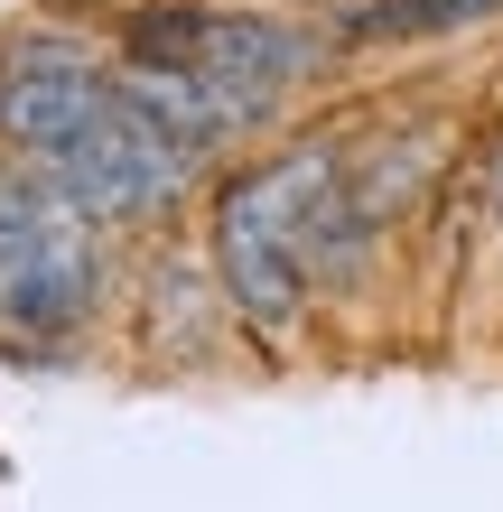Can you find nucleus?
Returning a JSON list of instances; mask_svg holds the SVG:
<instances>
[{
	"instance_id": "3",
	"label": "nucleus",
	"mask_w": 503,
	"mask_h": 512,
	"mask_svg": "<svg viewBox=\"0 0 503 512\" xmlns=\"http://www.w3.org/2000/svg\"><path fill=\"white\" fill-rule=\"evenodd\" d=\"M103 298V224L38 168H0V336H75Z\"/></svg>"
},
{
	"instance_id": "4",
	"label": "nucleus",
	"mask_w": 503,
	"mask_h": 512,
	"mask_svg": "<svg viewBox=\"0 0 503 512\" xmlns=\"http://www.w3.org/2000/svg\"><path fill=\"white\" fill-rule=\"evenodd\" d=\"M503 0H373V10L345 19L354 47H410V38H438V28H466V19H494Z\"/></svg>"
},
{
	"instance_id": "1",
	"label": "nucleus",
	"mask_w": 503,
	"mask_h": 512,
	"mask_svg": "<svg viewBox=\"0 0 503 512\" xmlns=\"http://www.w3.org/2000/svg\"><path fill=\"white\" fill-rule=\"evenodd\" d=\"M0 140L94 224H159L196 177V159L122 94V75H94L75 56H28L0 75Z\"/></svg>"
},
{
	"instance_id": "2",
	"label": "nucleus",
	"mask_w": 503,
	"mask_h": 512,
	"mask_svg": "<svg viewBox=\"0 0 503 512\" xmlns=\"http://www.w3.org/2000/svg\"><path fill=\"white\" fill-rule=\"evenodd\" d=\"M354 187L327 140L280 149L271 168H243L215 196V289L233 317H252L261 336H289L308 317V289L345 243H354Z\"/></svg>"
},
{
	"instance_id": "5",
	"label": "nucleus",
	"mask_w": 503,
	"mask_h": 512,
	"mask_svg": "<svg viewBox=\"0 0 503 512\" xmlns=\"http://www.w3.org/2000/svg\"><path fill=\"white\" fill-rule=\"evenodd\" d=\"M485 187H494V215H503V149H494V177H485Z\"/></svg>"
}]
</instances>
